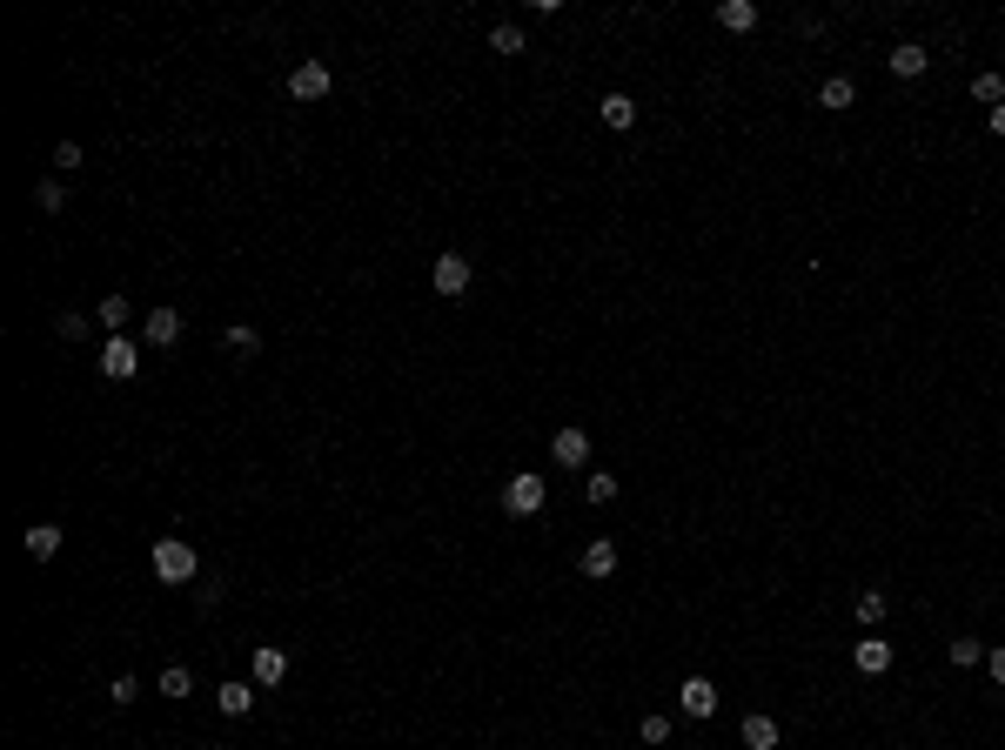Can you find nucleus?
Masks as SVG:
<instances>
[{
	"label": "nucleus",
	"instance_id": "obj_1",
	"mask_svg": "<svg viewBox=\"0 0 1005 750\" xmlns=\"http://www.w3.org/2000/svg\"><path fill=\"white\" fill-rule=\"evenodd\" d=\"M155 576H161V583H195V576H201L195 543H181V536H161V543H155Z\"/></svg>",
	"mask_w": 1005,
	"mask_h": 750
},
{
	"label": "nucleus",
	"instance_id": "obj_2",
	"mask_svg": "<svg viewBox=\"0 0 1005 750\" xmlns=\"http://www.w3.org/2000/svg\"><path fill=\"white\" fill-rule=\"evenodd\" d=\"M543 496H550V489H543V476H530V469L503 483V509H510V516H536V509H543Z\"/></svg>",
	"mask_w": 1005,
	"mask_h": 750
},
{
	"label": "nucleus",
	"instance_id": "obj_3",
	"mask_svg": "<svg viewBox=\"0 0 1005 750\" xmlns=\"http://www.w3.org/2000/svg\"><path fill=\"white\" fill-rule=\"evenodd\" d=\"M134 369H141V349H134L128 335H114L108 349H101V375H108V382H134Z\"/></svg>",
	"mask_w": 1005,
	"mask_h": 750
},
{
	"label": "nucleus",
	"instance_id": "obj_4",
	"mask_svg": "<svg viewBox=\"0 0 1005 750\" xmlns=\"http://www.w3.org/2000/svg\"><path fill=\"white\" fill-rule=\"evenodd\" d=\"M429 282H436V295H463L469 288V255H436V268H429Z\"/></svg>",
	"mask_w": 1005,
	"mask_h": 750
},
{
	"label": "nucleus",
	"instance_id": "obj_5",
	"mask_svg": "<svg viewBox=\"0 0 1005 750\" xmlns=\"http://www.w3.org/2000/svg\"><path fill=\"white\" fill-rule=\"evenodd\" d=\"M289 94H295V101H322V94H329V67H322V61H302V67L289 74Z\"/></svg>",
	"mask_w": 1005,
	"mask_h": 750
},
{
	"label": "nucleus",
	"instance_id": "obj_6",
	"mask_svg": "<svg viewBox=\"0 0 1005 750\" xmlns=\"http://www.w3.org/2000/svg\"><path fill=\"white\" fill-rule=\"evenodd\" d=\"M577 563H583V576H597V583H603V576H617V543H610V536H590Z\"/></svg>",
	"mask_w": 1005,
	"mask_h": 750
},
{
	"label": "nucleus",
	"instance_id": "obj_7",
	"mask_svg": "<svg viewBox=\"0 0 1005 750\" xmlns=\"http://www.w3.org/2000/svg\"><path fill=\"white\" fill-rule=\"evenodd\" d=\"M550 456H557L563 469H583L590 463V436H583V429H557V436H550Z\"/></svg>",
	"mask_w": 1005,
	"mask_h": 750
},
{
	"label": "nucleus",
	"instance_id": "obj_8",
	"mask_svg": "<svg viewBox=\"0 0 1005 750\" xmlns=\"http://www.w3.org/2000/svg\"><path fill=\"white\" fill-rule=\"evenodd\" d=\"M885 61H892V74H898V81H918V74L932 67V54H925V47H918V41H898L892 54H885Z\"/></svg>",
	"mask_w": 1005,
	"mask_h": 750
},
{
	"label": "nucleus",
	"instance_id": "obj_9",
	"mask_svg": "<svg viewBox=\"0 0 1005 750\" xmlns=\"http://www.w3.org/2000/svg\"><path fill=\"white\" fill-rule=\"evenodd\" d=\"M684 717H717V684L711 677H684Z\"/></svg>",
	"mask_w": 1005,
	"mask_h": 750
},
{
	"label": "nucleus",
	"instance_id": "obj_10",
	"mask_svg": "<svg viewBox=\"0 0 1005 750\" xmlns=\"http://www.w3.org/2000/svg\"><path fill=\"white\" fill-rule=\"evenodd\" d=\"M282 677H289V657H282L275 643H255V684H262V690H275Z\"/></svg>",
	"mask_w": 1005,
	"mask_h": 750
},
{
	"label": "nucleus",
	"instance_id": "obj_11",
	"mask_svg": "<svg viewBox=\"0 0 1005 750\" xmlns=\"http://www.w3.org/2000/svg\"><path fill=\"white\" fill-rule=\"evenodd\" d=\"M851 663H858L865 677H885V670H892V643H885V637H865L858 650H851Z\"/></svg>",
	"mask_w": 1005,
	"mask_h": 750
},
{
	"label": "nucleus",
	"instance_id": "obj_12",
	"mask_svg": "<svg viewBox=\"0 0 1005 750\" xmlns=\"http://www.w3.org/2000/svg\"><path fill=\"white\" fill-rule=\"evenodd\" d=\"M21 550L34 556V563H47V556H61V530H54V523H27Z\"/></svg>",
	"mask_w": 1005,
	"mask_h": 750
},
{
	"label": "nucleus",
	"instance_id": "obj_13",
	"mask_svg": "<svg viewBox=\"0 0 1005 750\" xmlns=\"http://www.w3.org/2000/svg\"><path fill=\"white\" fill-rule=\"evenodd\" d=\"M717 27H724V34H751V27H758V7H751V0H717Z\"/></svg>",
	"mask_w": 1005,
	"mask_h": 750
},
{
	"label": "nucleus",
	"instance_id": "obj_14",
	"mask_svg": "<svg viewBox=\"0 0 1005 750\" xmlns=\"http://www.w3.org/2000/svg\"><path fill=\"white\" fill-rule=\"evenodd\" d=\"M141 329H148V349H168V342H181V315L175 309H148Z\"/></svg>",
	"mask_w": 1005,
	"mask_h": 750
},
{
	"label": "nucleus",
	"instance_id": "obj_15",
	"mask_svg": "<svg viewBox=\"0 0 1005 750\" xmlns=\"http://www.w3.org/2000/svg\"><path fill=\"white\" fill-rule=\"evenodd\" d=\"M737 737H744V750H778V717H764V710H758V717H744Z\"/></svg>",
	"mask_w": 1005,
	"mask_h": 750
},
{
	"label": "nucleus",
	"instance_id": "obj_16",
	"mask_svg": "<svg viewBox=\"0 0 1005 750\" xmlns=\"http://www.w3.org/2000/svg\"><path fill=\"white\" fill-rule=\"evenodd\" d=\"M215 704H222L228 717H248V710H255V684H242V677H235V684L215 690Z\"/></svg>",
	"mask_w": 1005,
	"mask_h": 750
},
{
	"label": "nucleus",
	"instance_id": "obj_17",
	"mask_svg": "<svg viewBox=\"0 0 1005 750\" xmlns=\"http://www.w3.org/2000/svg\"><path fill=\"white\" fill-rule=\"evenodd\" d=\"M597 114H603V128H630V121H637V101H630V94H603Z\"/></svg>",
	"mask_w": 1005,
	"mask_h": 750
},
{
	"label": "nucleus",
	"instance_id": "obj_18",
	"mask_svg": "<svg viewBox=\"0 0 1005 750\" xmlns=\"http://www.w3.org/2000/svg\"><path fill=\"white\" fill-rule=\"evenodd\" d=\"M818 101H825V108H851V101H858V88H851V74H831L825 88H818Z\"/></svg>",
	"mask_w": 1005,
	"mask_h": 750
},
{
	"label": "nucleus",
	"instance_id": "obj_19",
	"mask_svg": "<svg viewBox=\"0 0 1005 750\" xmlns=\"http://www.w3.org/2000/svg\"><path fill=\"white\" fill-rule=\"evenodd\" d=\"M851 610H858V623H885V610H892V596H885V590H865L858 603H851Z\"/></svg>",
	"mask_w": 1005,
	"mask_h": 750
},
{
	"label": "nucleus",
	"instance_id": "obj_20",
	"mask_svg": "<svg viewBox=\"0 0 1005 750\" xmlns=\"http://www.w3.org/2000/svg\"><path fill=\"white\" fill-rule=\"evenodd\" d=\"M34 208H41V215H61L67 188H61V181H34Z\"/></svg>",
	"mask_w": 1005,
	"mask_h": 750
},
{
	"label": "nucleus",
	"instance_id": "obj_21",
	"mask_svg": "<svg viewBox=\"0 0 1005 750\" xmlns=\"http://www.w3.org/2000/svg\"><path fill=\"white\" fill-rule=\"evenodd\" d=\"M128 295H108V302H101V329H114V335H121V329H128Z\"/></svg>",
	"mask_w": 1005,
	"mask_h": 750
},
{
	"label": "nucleus",
	"instance_id": "obj_22",
	"mask_svg": "<svg viewBox=\"0 0 1005 750\" xmlns=\"http://www.w3.org/2000/svg\"><path fill=\"white\" fill-rule=\"evenodd\" d=\"M972 94H979L985 108H1005V74H979V81H972Z\"/></svg>",
	"mask_w": 1005,
	"mask_h": 750
},
{
	"label": "nucleus",
	"instance_id": "obj_23",
	"mask_svg": "<svg viewBox=\"0 0 1005 750\" xmlns=\"http://www.w3.org/2000/svg\"><path fill=\"white\" fill-rule=\"evenodd\" d=\"M54 329H61V342H88V315L67 309V315H54Z\"/></svg>",
	"mask_w": 1005,
	"mask_h": 750
},
{
	"label": "nucleus",
	"instance_id": "obj_24",
	"mask_svg": "<svg viewBox=\"0 0 1005 750\" xmlns=\"http://www.w3.org/2000/svg\"><path fill=\"white\" fill-rule=\"evenodd\" d=\"M617 489L624 483H617L610 469H590V503H617Z\"/></svg>",
	"mask_w": 1005,
	"mask_h": 750
},
{
	"label": "nucleus",
	"instance_id": "obj_25",
	"mask_svg": "<svg viewBox=\"0 0 1005 750\" xmlns=\"http://www.w3.org/2000/svg\"><path fill=\"white\" fill-rule=\"evenodd\" d=\"M188 690H195V677H188L181 663H168V670H161V697H188Z\"/></svg>",
	"mask_w": 1005,
	"mask_h": 750
},
{
	"label": "nucleus",
	"instance_id": "obj_26",
	"mask_svg": "<svg viewBox=\"0 0 1005 750\" xmlns=\"http://www.w3.org/2000/svg\"><path fill=\"white\" fill-rule=\"evenodd\" d=\"M108 704H121V710L141 704V677H114V684H108Z\"/></svg>",
	"mask_w": 1005,
	"mask_h": 750
},
{
	"label": "nucleus",
	"instance_id": "obj_27",
	"mask_svg": "<svg viewBox=\"0 0 1005 750\" xmlns=\"http://www.w3.org/2000/svg\"><path fill=\"white\" fill-rule=\"evenodd\" d=\"M490 47H496V54H523V27H516V21H503V27L490 34Z\"/></svg>",
	"mask_w": 1005,
	"mask_h": 750
},
{
	"label": "nucleus",
	"instance_id": "obj_28",
	"mask_svg": "<svg viewBox=\"0 0 1005 750\" xmlns=\"http://www.w3.org/2000/svg\"><path fill=\"white\" fill-rule=\"evenodd\" d=\"M952 663H959V670L985 663V643H979V637H959V643H952Z\"/></svg>",
	"mask_w": 1005,
	"mask_h": 750
},
{
	"label": "nucleus",
	"instance_id": "obj_29",
	"mask_svg": "<svg viewBox=\"0 0 1005 750\" xmlns=\"http://www.w3.org/2000/svg\"><path fill=\"white\" fill-rule=\"evenodd\" d=\"M222 342H228V355H255V349H262V335H255V329H228Z\"/></svg>",
	"mask_w": 1005,
	"mask_h": 750
},
{
	"label": "nucleus",
	"instance_id": "obj_30",
	"mask_svg": "<svg viewBox=\"0 0 1005 750\" xmlns=\"http://www.w3.org/2000/svg\"><path fill=\"white\" fill-rule=\"evenodd\" d=\"M637 737H644V744H670V717H644Z\"/></svg>",
	"mask_w": 1005,
	"mask_h": 750
},
{
	"label": "nucleus",
	"instance_id": "obj_31",
	"mask_svg": "<svg viewBox=\"0 0 1005 750\" xmlns=\"http://www.w3.org/2000/svg\"><path fill=\"white\" fill-rule=\"evenodd\" d=\"M985 670H992V684L1005 690V643H999V650H985Z\"/></svg>",
	"mask_w": 1005,
	"mask_h": 750
},
{
	"label": "nucleus",
	"instance_id": "obj_32",
	"mask_svg": "<svg viewBox=\"0 0 1005 750\" xmlns=\"http://www.w3.org/2000/svg\"><path fill=\"white\" fill-rule=\"evenodd\" d=\"M985 128H992V134L1005 141V108H992V114H985Z\"/></svg>",
	"mask_w": 1005,
	"mask_h": 750
}]
</instances>
